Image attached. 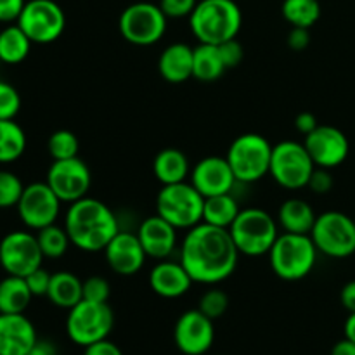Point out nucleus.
<instances>
[{
	"label": "nucleus",
	"mask_w": 355,
	"mask_h": 355,
	"mask_svg": "<svg viewBox=\"0 0 355 355\" xmlns=\"http://www.w3.org/2000/svg\"><path fill=\"white\" fill-rule=\"evenodd\" d=\"M24 191V184L16 173L0 170V210L16 208Z\"/></svg>",
	"instance_id": "f704fd0d"
},
{
	"label": "nucleus",
	"mask_w": 355,
	"mask_h": 355,
	"mask_svg": "<svg viewBox=\"0 0 355 355\" xmlns=\"http://www.w3.org/2000/svg\"><path fill=\"white\" fill-rule=\"evenodd\" d=\"M333 186H335V180H333L331 170L315 166L311 179H309V184H307L309 189L315 194H328L329 191L333 189Z\"/></svg>",
	"instance_id": "79ce46f5"
},
{
	"label": "nucleus",
	"mask_w": 355,
	"mask_h": 355,
	"mask_svg": "<svg viewBox=\"0 0 355 355\" xmlns=\"http://www.w3.org/2000/svg\"><path fill=\"white\" fill-rule=\"evenodd\" d=\"M16 24L33 44L47 45L64 33L66 14L54 0H28Z\"/></svg>",
	"instance_id": "f8f14e48"
},
{
	"label": "nucleus",
	"mask_w": 355,
	"mask_h": 355,
	"mask_svg": "<svg viewBox=\"0 0 355 355\" xmlns=\"http://www.w3.org/2000/svg\"><path fill=\"white\" fill-rule=\"evenodd\" d=\"M26 151V134L14 120H0V163H12Z\"/></svg>",
	"instance_id": "7c9ffc66"
},
{
	"label": "nucleus",
	"mask_w": 355,
	"mask_h": 355,
	"mask_svg": "<svg viewBox=\"0 0 355 355\" xmlns=\"http://www.w3.org/2000/svg\"><path fill=\"white\" fill-rule=\"evenodd\" d=\"M227 71L224 61H222L218 45L198 44L194 47L193 55V78L198 82L210 83L220 78Z\"/></svg>",
	"instance_id": "cd10ccee"
},
{
	"label": "nucleus",
	"mask_w": 355,
	"mask_h": 355,
	"mask_svg": "<svg viewBox=\"0 0 355 355\" xmlns=\"http://www.w3.org/2000/svg\"><path fill=\"white\" fill-rule=\"evenodd\" d=\"M24 279H26V284L33 297H47V291L52 279V274L49 270H45L44 267H38L37 270L28 274Z\"/></svg>",
	"instance_id": "ea45409f"
},
{
	"label": "nucleus",
	"mask_w": 355,
	"mask_h": 355,
	"mask_svg": "<svg viewBox=\"0 0 355 355\" xmlns=\"http://www.w3.org/2000/svg\"><path fill=\"white\" fill-rule=\"evenodd\" d=\"M33 42L17 24H9L0 31V61L6 64H19L28 58Z\"/></svg>",
	"instance_id": "c756f323"
},
{
	"label": "nucleus",
	"mask_w": 355,
	"mask_h": 355,
	"mask_svg": "<svg viewBox=\"0 0 355 355\" xmlns=\"http://www.w3.org/2000/svg\"><path fill=\"white\" fill-rule=\"evenodd\" d=\"M218 51H220L222 61H224L225 68L227 69H232L236 68V66H239V62H241L243 58H245V49H243V45L239 44L236 38L218 45Z\"/></svg>",
	"instance_id": "a19ab883"
},
{
	"label": "nucleus",
	"mask_w": 355,
	"mask_h": 355,
	"mask_svg": "<svg viewBox=\"0 0 355 355\" xmlns=\"http://www.w3.org/2000/svg\"><path fill=\"white\" fill-rule=\"evenodd\" d=\"M331 355H355V342L349 338L340 340L331 349Z\"/></svg>",
	"instance_id": "8fccbe9b"
},
{
	"label": "nucleus",
	"mask_w": 355,
	"mask_h": 355,
	"mask_svg": "<svg viewBox=\"0 0 355 355\" xmlns=\"http://www.w3.org/2000/svg\"><path fill=\"white\" fill-rule=\"evenodd\" d=\"M229 307V297L225 291H222L220 288H210V290L205 291L200 298V309L205 315L215 321V319L222 318V315L227 312Z\"/></svg>",
	"instance_id": "c9c22d12"
},
{
	"label": "nucleus",
	"mask_w": 355,
	"mask_h": 355,
	"mask_svg": "<svg viewBox=\"0 0 355 355\" xmlns=\"http://www.w3.org/2000/svg\"><path fill=\"white\" fill-rule=\"evenodd\" d=\"M319 253L331 259H347L355 253V220L343 211H324L318 215L311 231Z\"/></svg>",
	"instance_id": "9b49d317"
},
{
	"label": "nucleus",
	"mask_w": 355,
	"mask_h": 355,
	"mask_svg": "<svg viewBox=\"0 0 355 355\" xmlns=\"http://www.w3.org/2000/svg\"><path fill=\"white\" fill-rule=\"evenodd\" d=\"M318 253L311 234L279 232L267 255L272 272L279 279L295 283L305 279L314 270L318 263Z\"/></svg>",
	"instance_id": "20e7f679"
},
{
	"label": "nucleus",
	"mask_w": 355,
	"mask_h": 355,
	"mask_svg": "<svg viewBox=\"0 0 355 355\" xmlns=\"http://www.w3.org/2000/svg\"><path fill=\"white\" fill-rule=\"evenodd\" d=\"M340 302L349 311V314L355 312V281H350L340 291Z\"/></svg>",
	"instance_id": "de8ad7c7"
},
{
	"label": "nucleus",
	"mask_w": 355,
	"mask_h": 355,
	"mask_svg": "<svg viewBox=\"0 0 355 355\" xmlns=\"http://www.w3.org/2000/svg\"><path fill=\"white\" fill-rule=\"evenodd\" d=\"M196 3L198 0H159L158 6L168 19H180L189 17Z\"/></svg>",
	"instance_id": "58836bf2"
},
{
	"label": "nucleus",
	"mask_w": 355,
	"mask_h": 355,
	"mask_svg": "<svg viewBox=\"0 0 355 355\" xmlns=\"http://www.w3.org/2000/svg\"><path fill=\"white\" fill-rule=\"evenodd\" d=\"M179 229L173 227L170 222L159 217L158 214L144 218L139 224L137 236L142 243L148 259L155 260H166L173 255L179 245Z\"/></svg>",
	"instance_id": "aec40b11"
},
{
	"label": "nucleus",
	"mask_w": 355,
	"mask_h": 355,
	"mask_svg": "<svg viewBox=\"0 0 355 355\" xmlns=\"http://www.w3.org/2000/svg\"><path fill=\"white\" fill-rule=\"evenodd\" d=\"M239 211H241V207L232 193L205 198L203 222L215 227L229 229L238 218Z\"/></svg>",
	"instance_id": "c85d7f7f"
},
{
	"label": "nucleus",
	"mask_w": 355,
	"mask_h": 355,
	"mask_svg": "<svg viewBox=\"0 0 355 355\" xmlns=\"http://www.w3.org/2000/svg\"><path fill=\"white\" fill-rule=\"evenodd\" d=\"M47 298L55 307L69 311L78 302L83 300V281L69 270L54 272L47 291Z\"/></svg>",
	"instance_id": "a878e982"
},
{
	"label": "nucleus",
	"mask_w": 355,
	"mask_h": 355,
	"mask_svg": "<svg viewBox=\"0 0 355 355\" xmlns=\"http://www.w3.org/2000/svg\"><path fill=\"white\" fill-rule=\"evenodd\" d=\"M304 146L315 166L328 170H333L345 163L350 153L347 135L340 128L331 127V125H318L315 130L305 135Z\"/></svg>",
	"instance_id": "f3484780"
},
{
	"label": "nucleus",
	"mask_w": 355,
	"mask_h": 355,
	"mask_svg": "<svg viewBox=\"0 0 355 355\" xmlns=\"http://www.w3.org/2000/svg\"><path fill=\"white\" fill-rule=\"evenodd\" d=\"M37 340V329L26 315L0 314V355H26Z\"/></svg>",
	"instance_id": "412c9836"
},
{
	"label": "nucleus",
	"mask_w": 355,
	"mask_h": 355,
	"mask_svg": "<svg viewBox=\"0 0 355 355\" xmlns=\"http://www.w3.org/2000/svg\"><path fill=\"white\" fill-rule=\"evenodd\" d=\"M243 12L234 0H198L189 26L200 44L220 45L238 37Z\"/></svg>",
	"instance_id": "7ed1b4c3"
},
{
	"label": "nucleus",
	"mask_w": 355,
	"mask_h": 355,
	"mask_svg": "<svg viewBox=\"0 0 355 355\" xmlns=\"http://www.w3.org/2000/svg\"><path fill=\"white\" fill-rule=\"evenodd\" d=\"M83 355H123V352H121V349L116 343H113L111 340L106 338L85 347Z\"/></svg>",
	"instance_id": "a18cd8bd"
},
{
	"label": "nucleus",
	"mask_w": 355,
	"mask_h": 355,
	"mask_svg": "<svg viewBox=\"0 0 355 355\" xmlns=\"http://www.w3.org/2000/svg\"><path fill=\"white\" fill-rule=\"evenodd\" d=\"M44 262V253L37 234L28 231H12L0 241V267L9 276L26 277Z\"/></svg>",
	"instance_id": "ddd939ff"
},
{
	"label": "nucleus",
	"mask_w": 355,
	"mask_h": 355,
	"mask_svg": "<svg viewBox=\"0 0 355 355\" xmlns=\"http://www.w3.org/2000/svg\"><path fill=\"white\" fill-rule=\"evenodd\" d=\"M354 220H355V217H354Z\"/></svg>",
	"instance_id": "603ef678"
},
{
	"label": "nucleus",
	"mask_w": 355,
	"mask_h": 355,
	"mask_svg": "<svg viewBox=\"0 0 355 355\" xmlns=\"http://www.w3.org/2000/svg\"><path fill=\"white\" fill-rule=\"evenodd\" d=\"M315 168L304 142L281 141L272 146L269 175L283 189L298 191L307 187L309 179Z\"/></svg>",
	"instance_id": "9d476101"
},
{
	"label": "nucleus",
	"mask_w": 355,
	"mask_h": 355,
	"mask_svg": "<svg viewBox=\"0 0 355 355\" xmlns=\"http://www.w3.org/2000/svg\"><path fill=\"white\" fill-rule=\"evenodd\" d=\"M62 201L55 196L47 182H33L24 186L16 210L21 222L30 231H40L47 225L55 224L61 214Z\"/></svg>",
	"instance_id": "4468645a"
},
{
	"label": "nucleus",
	"mask_w": 355,
	"mask_h": 355,
	"mask_svg": "<svg viewBox=\"0 0 355 355\" xmlns=\"http://www.w3.org/2000/svg\"><path fill=\"white\" fill-rule=\"evenodd\" d=\"M343 331H345V338L355 342V312L349 314V318H347L345 321V326H343Z\"/></svg>",
	"instance_id": "3c124183"
},
{
	"label": "nucleus",
	"mask_w": 355,
	"mask_h": 355,
	"mask_svg": "<svg viewBox=\"0 0 355 355\" xmlns=\"http://www.w3.org/2000/svg\"><path fill=\"white\" fill-rule=\"evenodd\" d=\"M189 182L203 198L232 193L238 184L225 156H207L193 166Z\"/></svg>",
	"instance_id": "a211bd4d"
},
{
	"label": "nucleus",
	"mask_w": 355,
	"mask_h": 355,
	"mask_svg": "<svg viewBox=\"0 0 355 355\" xmlns=\"http://www.w3.org/2000/svg\"><path fill=\"white\" fill-rule=\"evenodd\" d=\"M239 255L229 229L205 222L186 231L179 246V260L191 279L207 286L229 279L236 272Z\"/></svg>",
	"instance_id": "f257e3e1"
},
{
	"label": "nucleus",
	"mask_w": 355,
	"mask_h": 355,
	"mask_svg": "<svg viewBox=\"0 0 355 355\" xmlns=\"http://www.w3.org/2000/svg\"><path fill=\"white\" fill-rule=\"evenodd\" d=\"M64 229L71 246L87 253L104 252L111 239L120 232L114 211L96 198L85 196L68 207Z\"/></svg>",
	"instance_id": "f03ea898"
},
{
	"label": "nucleus",
	"mask_w": 355,
	"mask_h": 355,
	"mask_svg": "<svg viewBox=\"0 0 355 355\" xmlns=\"http://www.w3.org/2000/svg\"><path fill=\"white\" fill-rule=\"evenodd\" d=\"M315 218L318 215L312 205L302 198H290L283 201L277 211V224L284 232H293V234H311Z\"/></svg>",
	"instance_id": "b1692460"
},
{
	"label": "nucleus",
	"mask_w": 355,
	"mask_h": 355,
	"mask_svg": "<svg viewBox=\"0 0 355 355\" xmlns=\"http://www.w3.org/2000/svg\"><path fill=\"white\" fill-rule=\"evenodd\" d=\"M229 165L234 172L238 184H253L269 175L272 144L263 135L241 134L231 142L227 149Z\"/></svg>",
	"instance_id": "423d86ee"
},
{
	"label": "nucleus",
	"mask_w": 355,
	"mask_h": 355,
	"mask_svg": "<svg viewBox=\"0 0 355 355\" xmlns=\"http://www.w3.org/2000/svg\"><path fill=\"white\" fill-rule=\"evenodd\" d=\"M281 14L291 26L311 30L321 17V3L319 0H283Z\"/></svg>",
	"instance_id": "2f4dec72"
},
{
	"label": "nucleus",
	"mask_w": 355,
	"mask_h": 355,
	"mask_svg": "<svg viewBox=\"0 0 355 355\" xmlns=\"http://www.w3.org/2000/svg\"><path fill=\"white\" fill-rule=\"evenodd\" d=\"M205 198L191 182L162 186L156 196V214L179 231H189L203 222Z\"/></svg>",
	"instance_id": "0eeeda50"
},
{
	"label": "nucleus",
	"mask_w": 355,
	"mask_h": 355,
	"mask_svg": "<svg viewBox=\"0 0 355 355\" xmlns=\"http://www.w3.org/2000/svg\"><path fill=\"white\" fill-rule=\"evenodd\" d=\"M194 281L191 279L186 267L180 263V260H158L155 267L149 272V286L158 297L180 298L191 290Z\"/></svg>",
	"instance_id": "4be33fe9"
},
{
	"label": "nucleus",
	"mask_w": 355,
	"mask_h": 355,
	"mask_svg": "<svg viewBox=\"0 0 355 355\" xmlns=\"http://www.w3.org/2000/svg\"><path fill=\"white\" fill-rule=\"evenodd\" d=\"M277 220L257 207L241 208L234 224L229 227L236 248L241 255L262 257L267 255L279 236Z\"/></svg>",
	"instance_id": "39448f33"
},
{
	"label": "nucleus",
	"mask_w": 355,
	"mask_h": 355,
	"mask_svg": "<svg viewBox=\"0 0 355 355\" xmlns=\"http://www.w3.org/2000/svg\"><path fill=\"white\" fill-rule=\"evenodd\" d=\"M30 288L26 279L7 274L0 281V314H24L31 304Z\"/></svg>",
	"instance_id": "bb28decb"
},
{
	"label": "nucleus",
	"mask_w": 355,
	"mask_h": 355,
	"mask_svg": "<svg viewBox=\"0 0 355 355\" xmlns=\"http://www.w3.org/2000/svg\"><path fill=\"white\" fill-rule=\"evenodd\" d=\"M106 263L118 276H134L144 267L146 255L137 232L121 231L104 248Z\"/></svg>",
	"instance_id": "6ab92c4d"
},
{
	"label": "nucleus",
	"mask_w": 355,
	"mask_h": 355,
	"mask_svg": "<svg viewBox=\"0 0 355 355\" xmlns=\"http://www.w3.org/2000/svg\"><path fill=\"white\" fill-rule=\"evenodd\" d=\"M319 125L318 118H315V114L309 113V111H304V113L298 114L297 118H295V127H297V130L300 132L302 135H309L312 130H315Z\"/></svg>",
	"instance_id": "49530a36"
},
{
	"label": "nucleus",
	"mask_w": 355,
	"mask_h": 355,
	"mask_svg": "<svg viewBox=\"0 0 355 355\" xmlns=\"http://www.w3.org/2000/svg\"><path fill=\"white\" fill-rule=\"evenodd\" d=\"M193 55L191 45L177 42L170 44L158 59V71L168 83H184L193 78Z\"/></svg>",
	"instance_id": "5701e85b"
},
{
	"label": "nucleus",
	"mask_w": 355,
	"mask_h": 355,
	"mask_svg": "<svg viewBox=\"0 0 355 355\" xmlns=\"http://www.w3.org/2000/svg\"><path fill=\"white\" fill-rule=\"evenodd\" d=\"M215 340V326L200 309L186 311L173 326V342L184 355H205Z\"/></svg>",
	"instance_id": "dca6fc26"
},
{
	"label": "nucleus",
	"mask_w": 355,
	"mask_h": 355,
	"mask_svg": "<svg viewBox=\"0 0 355 355\" xmlns=\"http://www.w3.org/2000/svg\"><path fill=\"white\" fill-rule=\"evenodd\" d=\"M286 44L295 52L305 51L309 47V44H311V31H309V28L291 26L290 33L286 37Z\"/></svg>",
	"instance_id": "c03bdc74"
},
{
	"label": "nucleus",
	"mask_w": 355,
	"mask_h": 355,
	"mask_svg": "<svg viewBox=\"0 0 355 355\" xmlns=\"http://www.w3.org/2000/svg\"><path fill=\"white\" fill-rule=\"evenodd\" d=\"M114 314L110 304L82 300L68 311L66 318V333L69 340L80 347H89L92 343L106 340L113 331Z\"/></svg>",
	"instance_id": "6e6552de"
},
{
	"label": "nucleus",
	"mask_w": 355,
	"mask_h": 355,
	"mask_svg": "<svg viewBox=\"0 0 355 355\" xmlns=\"http://www.w3.org/2000/svg\"><path fill=\"white\" fill-rule=\"evenodd\" d=\"M26 0H0V23H14L19 19Z\"/></svg>",
	"instance_id": "37998d69"
},
{
	"label": "nucleus",
	"mask_w": 355,
	"mask_h": 355,
	"mask_svg": "<svg viewBox=\"0 0 355 355\" xmlns=\"http://www.w3.org/2000/svg\"><path fill=\"white\" fill-rule=\"evenodd\" d=\"M26 355H58V349H55L54 343L49 342V340L38 338L37 343L31 347L30 352Z\"/></svg>",
	"instance_id": "09e8293b"
},
{
	"label": "nucleus",
	"mask_w": 355,
	"mask_h": 355,
	"mask_svg": "<svg viewBox=\"0 0 355 355\" xmlns=\"http://www.w3.org/2000/svg\"><path fill=\"white\" fill-rule=\"evenodd\" d=\"M153 172L162 186L186 182L191 175L189 159L177 148L162 149L153 162Z\"/></svg>",
	"instance_id": "393cba45"
},
{
	"label": "nucleus",
	"mask_w": 355,
	"mask_h": 355,
	"mask_svg": "<svg viewBox=\"0 0 355 355\" xmlns=\"http://www.w3.org/2000/svg\"><path fill=\"white\" fill-rule=\"evenodd\" d=\"M47 151L51 155L52 162L58 159L76 158L80 151V141L71 130H55L52 132L47 141Z\"/></svg>",
	"instance_id": "72a5a7b5"
},
{
	"label": "nucleus",
	"mask_w": 355,
	"mask_h": 355,
	"mask_svg": "<svg viewBox=\"0 0 355 355\" xmlns=\"http://www.w3.org/2000/svg\"><path fill=\"white\" fill-rule=\"evenodd\" d=\"M45 182L62 203L71 205L89 196L90 186H92V173H90L87 163L78 156L69 159H58L49 166Z\"/></svg>",
	"instance_id": "2eb2a0df"
},
{
	"label": "nucleus",
	"mask_w": 355,
	"mask_h": 355,
	"mask_svg": "<svg viewBox=\"0 0 355 355\" xmlns=\"http://www.w3.org/2000/svg\"><path fill=\"white\" fill-rule=\"evenodd\" d=\"M168 17L158 3L135 2L125 7L118 19V30L121 37L132 45L149 47L165 37Z\"/></svg>",
	"instance_id": "1a4fd4ad"
},
{
	"label": "nucleus",
	"mask_w": 355,
	"mask_h": 355,
	"mask_svg": "<svg viewBox=\"0 0 355 355\" xmlns=\"http://www.w3.org/2000/svg\"><path fill=\"white\" fill-rule=\"evenodd\" d=\"M21 110V96L10 83L0 80V120H14Z\"/></svg>",
	"instance_id": "e433bc0d"
},
{
	"label": "nucleus",
	"mask_w": 355,
	"mask_h": 355,
	"mask_svg": "<svg viewBox=\"0 0 355 355\" xmlns=\"http://www.w3.org/2000/svg\"><path fill=\"white\" fill-rule=\"evenodd\" d=\"M37 239L42 253H44V259H61V257L66 255L69 246H71L64 225L62 227L58 224L47 225V227L37 231Z\"/></svg>",
	"instance_id": "473e14b6"
},
{
	"label": "nucleus",
	"mask_w": 355,
	"mask_h": 355,
	"mask_svg": "<svg viewBox=\"0 0 355 355\" xmlns=\"http://www.w3.org/2000/svg\"><path fill=\"white\" fill-rule=\"evenodd\" d=\"M111 297V284L103 276H90L83 281V300L107 304Z\"/></svg>",
	"instance_id": "4c0bfd02"
}]
</instances>
